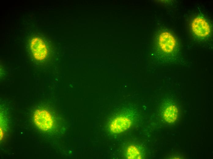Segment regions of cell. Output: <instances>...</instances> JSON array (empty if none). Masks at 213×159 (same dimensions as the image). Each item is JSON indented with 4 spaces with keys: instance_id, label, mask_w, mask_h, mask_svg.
Returning <instances> with one entry per match:
<instances>
[{
    "instance_id": "1",
    "label": "cell",
    "mask_w": 213,
    "mask_h": 159,
    "mask_svg": "<svg viewBox=\"0 0 213 159\" xmlns=\"http://www.w3.org/2000/svg\"><path fill=\"white\" fill-rule=\"evenodd\" d=\"M34 121L36 125L44 131L50 129L53 126V121L50 113L45 109H38L34 115Z\"/></svg>"
},
{
    "instance_id": "2",
    "label": "cell",
    "mask_w": 213,
    "mask_h": 159,
    "mask_svg": "<svg viewBox=\"0 0 213 159\" xmlns=\"http://www.w3.org/2000/svg\"><path fill=\"white\" fill-rule=\"evenodd\" d=\"M191 26L194 33L200 37H206L210 32L209 24L204 19L201 17L196 18L193 21Z\"/></svg>"
},
{
    "instance_id": "3",
    "label": "cell",
    "mask_w": 213,
    "mask_h": 159,
    "mask_svg": "<svg viewBox=\"0 0 213 159\" xmlns=\"http://www.w3.org/2000/svg\"><path fill=\"white\" fill-rule=\"evenodd\" d=\"M131 124V121L129 118L125 116H119L111 122L110 125V129L113 133H119L129 128Z\"/></svg>"
},
{
    "instance_id": "4",
    "label": "cell",
    "mask_w": 213,
    "mask_h": 159,
    "mask_svg": "<svg viewBox=\"0 0 213 159\" xmlns=\"http://www.w3.org/2000/svg\"><path fill=\"white\" fill-rule=\"evenodd\" d=\"M159 44L163 51L165 52L170 53L174 48L176 41L174 38L171 33L164 32L159 35Z\"/></svg>"
},
{
    "instance_id": "5",
    "label": "cell",
    "mask_w": 213,
    "mask_h": 159,
    "mask_svg": "<svg viewBox=\"0 0 213 159\" xmlns=\"http://www.w3.org/2000/svg\"><path fill=\"white\" fill-rule=\"evenodd\" d=\"M31 49L33 56L37 60L44 59L47 54V50L42 40L37 38L34 39L31 44Z\"/></svg>"
},
{
    "instance_id": "6",
    "label": "cell",
    "mask_w": 213,
    "mask_h": 159,
    "mask_svg": "<svg viewBox=\"0 0 213 159\" xmlns=\"http://www.w3.org/2000/svg\"><path fill=\"white\" fill-rule=\"evenodd\" d=\"M178 111L174 105H170L167 107L163 113V117L165 120L169 123H172L176 120Z\"/></svg>"
},
{
    "instance_id": "7",
    "label": "cell",
    "mask_w": 213,
    "mask_h": 159,
    "mask_svg": "<svg viewBox=\"0 0 213 159\" xmlns=\"http://www.w3.org/2000/svg\"><path fill=\"white\" fill-rule=\"evenodd\" d=\"M126 156L128 159H141V155L139 149L136 146L131 145L126 150Z\"/></svg>"
},
{
    "instance_id": "8",
    "label": "cell",
    "mask_w": 213,
    "mask_h": 159,
    "mask_svg": "<svg viewBox=\"0 0 213 159\" xmlns=\"http://www.w3.org/2000/svg\"><path fill=\"white\" fill-rule=\"evenodd\" d=\"M3 132H2V130H1V129H0V138H1V139L2 138V137L3 135Z\"/></svg>"
}]
</instances>
